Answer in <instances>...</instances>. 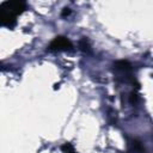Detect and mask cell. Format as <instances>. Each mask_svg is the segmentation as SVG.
Listing matches in <instances>:
<instances>
[{
  "mask_svg": "<svg viewBox=\"0 0 153 153\" xmlns=\"http://www.w3.org/2000/svg\"><path fill=\"white\" fill-rule=\"evenodd\" d=\"M26 8V4L20 0H7L0 4V26L12 27L17 23V17Z\"/></svg>",
  "mask_w": 153,
  "mask_h": 153,
  "instance_id": "cell-1",
  "label": "cell"
},
{
  "mask_svg": "<svg viewBox=\"0 0 153 153\" xmlns=\"http://www.w3.org/2000/svg\"><path fill=\"white\" fill-rule=\"evenodd\" d=\"M73 43L65 36H56L49 44L48 49L51 51H61V50H72Z\"/></svg>",
  "mask_w": 153,
  "mask_h": 153,
  "instance_id": "cell-2",
  "label": "cell"
},
{
  "mask_svg": "<svg viewBox=\"0 0 153 153\" xmlns=\"http://www.w3.org/2000/svg\"><path fill=\"white\" fill-rule=\"evenodd\" d=\"M79 47H80V49H81L82 51H85V53H90V51H91V45H90V42H88V39H87L86 37H82V38L79 41Z\"/></svg>",
  "mask_w": 153,
  "mask_h": 153,
  "instance_id": "cell-3",
  "label": "cell"
},
{
  "mask_svg": "<svg viewBox=\"0 0 153 153\" xmlns=\"http://www.w3.org/2000/svg\"><path fill=\"white\" fill-rule=\"evenodd\" d=\"M137 99H139V97H137V92H136V91H133V92L130 93V97H129V102H130L131 104H136Z\"/></svg>",
  "mask_w": 153,
  "mask_h": 153,
  "instance_id": "cell-4",
  "label": "cell"
},
{
  "mask_svg": "<svg viewBox=\"0 0 153 153\" xmlns=\"http://www.w3.org/2000/svg\"><path fill=\"white\" fill-rule=\"evenodd\" d=\"M62 17H65V16H68V14H71V10L69 8H63V11H62Z\"/></svg>",
  "mask_w": 153,
  "mask_h": 153,
  "instance_id": "cell-5",
  "label": "cell"
}]
</instances>
